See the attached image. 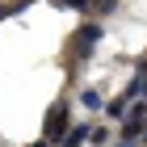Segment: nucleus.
Segmentation results:
<instances>
[{
    "label": "nucleus",
    "instance_id": "obj_8",
    "mask_svg": "<svg viewBox=\"0 0 147 147\" xmlns=\"http://www.w3.org/2000/svg\"><path fill=\"white\" fill-rule=\"evenodd\" d=\"M105 143H109V139H105V126H92V143L88 147H105Z\"/></svg>",
    "mask_w": 147,
    "mask_h": 147
},
{
    "label": "nucleus",
    "instance_id": "obj_2",
    "mask_svg": "<svg viewBox=\"0 0 147 147\" xmlns=\"http://www.w3.org/2000/svg\"><path fill=\"white\" fill-rule=\"evenodd\" d=\"M101 38H105V25H101V21H84V25H80V34H76V55L88 59L92 51H97Z\"/></svg>",
    "mask_w": 147,
    "mask_h": 147
},
{
    "label": "nucleus",
    "instance_id": "obj_1",
    "mask_svg": "<svg viewBox=\"0 0 147 147\" xmlns=\"http://www.w3.org/2000/svg\"><path fill=\"white\" fill-rule=\"evenodd\" d=\"M67 101H55L51 105V113H46V143H63V135H67L71 126H67Z\"/></svg>",
    "mask_w": 147,
    "mask_h": 147
},
{
    "label": "nucleus",
    "instance_id": "obj_11",
    "mask_svg": "<svg viewBox=\"0 0 147 147\" xmlns=\"http://www.w3.org/2000/svg\"><path fill=\"white\" fill-rule=\"evenodd\" d=\"M34 147H55V143H46V139H38V143H34Z\"/></svg>",
    "mask_w": 147,
    "mask_h": 147
},
{
    "label": "nucleus",
    "instance_id": "obj_7",
    "mask_svg": "<svg viewBox=\"0 0 147 147\" xmlns=\"http://www.w3.org/2000/svg\"><path fill=\"white\" fill-rule=\"evenodd\" d=\"M59 9H76V13H92V0H55Z\"/></svg>",
    "mask_w": 147,
    "mask_h": 147
},
{
    "label": "nucleus",
    "instance_id": "obj_10",
    "mask_svg": "<svg viewBox=\"0 0 147 147\" xmlns=\"http://www.w3.org/2000/svg\"><path fill=\"white\" fill-rule=\"evenodd\" d=\"M4 17H13V9H0V21H4Z\"/></svg>",
    "mask_w": 147,
    "mask_h": 147
},
{
    "label": "nucleus",
    "instance_id": "obj_9",
    "mask_svg": "<svg viewBox=\"0 0 147 147\" xmlns=\"http://www.w3.org/2000/svg\"><path fill=\"white\" fill-rule=\"evenodd\" d=\"M118 147H139V143H130V139H118Z\"/></svg>",
    "mask_w": 147,
    "mask_h": 147
},
{
    "label": "nucleus",
    "instance_id": "obj_6",
    "mask_svg": "<svg viewBox=\"0 0 147 147\" xmlns=\"http://www.w3.org/2000/svg\"><path fill=\"white\" fill-rule=\"evenodd\" d=\"M92 13L97 17H109V13H118V0H92Z\"/></svg>",
    "mask_w": 147,
    "mask_h": 147
},
{
    "label": "nucleus",
    "instance_id": "obj_3",
    "mask_svg": "<svg viewBox=\"0 0 147 147\" xmlns=\"http://www.w3.org/2000/svg\"><path fill=\"white\" fill-rule=\"evenodd\" d=\"M84 143H92V122H76L67 135H63L59 147H84Z\"/></svg>",
    "mask_w": 147,
    "mask_h": 147
},
{
    "label": "nucleus",
    "instance_id": "obj_4",
    "mask_svg": "<svg viewBox=\"0 0 147 147\" xmlns=\"http://www.w3.org/2000/svg\"><path fill=\"white\" fill-rule=\"evenodd\" d=\"M105 118L122 126L126 118H130V101H126V97H113V101H105Z\"/></svg>",
    "mask_w": 147,
    "mask_h": 147
},
{
    "label": "nucleus",
    "instance_id": "obj_5",
    "mask_svg": "<svg viewBox=\"0 0 147 147\" xmlns=\"http://www.w3.org/2000/svg\"><path fill=\"white\" fill-rule=\"evenodd\" d=\"M80 105H84V113H92V109H105V97H101V88H80Z\"/></svg>",
    "mask_w": 147,
    "mask_h": 147
}]
</instances>
